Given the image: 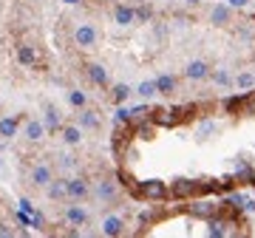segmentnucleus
<instances>
[{
    "label": "nucleus",
    "instance_id": "412c9836",
    "mask_svg": "<svg viewBox=\"0 0 255 238\" xmlns=\"http://www.w3.org/2000/svg\"><path fill=\"white\" fill-rule=\"evenodd\" d=\"M230 17V12L224 9V6H219V9H213V20H227Z\"/></svg>",
    "mask_w": 255,
    "mask_h": 238
},
{
    "label": "nucleus",
    "instance_id": "f8f14e48",
    "mask_svg": "<svg viewBox=\"0 0 255 238\" xmlns=\"http://www.w3.org/2000/svg\"><path fill=\"white\" fill-rule=\"evenodd\" d=\"M156 91L173 94V91H176V80H173V77H159V80H156Z\"/></svg>",
    "mask_w": 255,
    "mask_h": 238
},
{
    "label": "nucleus",
    "instance_id": "dca6fc26",
    "mask_svg": "<svg viewBox=\"0 0 255 238\" xmlns=\"http://www.w3.org/2000/svg\"><path fill=\"white\" fill-rule=\"evenodd\" d=\"M49 196L54 199V202H60V199H66L68 193H66V185H60V182H54V185L49 187Z\"/></svg>",
    "mask_w": 255,
    "mask_h": 238
},
{
    "label": "nucleus",
    "instance_id": "6ab92c4d",
    "mask_svg": "<svg viewBox=\"0 0 255 238\" xmlns=\"http://www.w3.org/2000/svg\"><path fill=\"white\" fill-rule=\"evenodd\" d=\"M46 122H49V128H57V125H60V114H57V108H49V117H46Z\"/></svg>",
    "mask_w": 255,
    "mask_h": 238
},
{
    "label": "nucleus",
    "instance_id": "393cba45",
    "mask_svg": "<svg viewBox=\"0 0 255 238\" xmlns=\"http://www.w3.org/2000/svg\"><path fill=\"white\" fill-rule=\"evenodd\" d=\"M253 182H255V170H253Z\"/></svg>",
    "mask_w": 255,
    "mask_h": 238
},
{
    "label": "nucleus",
    "instance_id": "2eb2a0df",
    "mask_svg": "<svg viewBox=\"0 0 255 238\" xmlns=\"http://www.w3.org/2000/svg\"><path fill=\"white\" fill-rule=\"evenodd\" d=\"M63 139H66L68 145H77V142L83 139V131H80V128H66V131H63Z\"/></svg>",
    "mask_w": 255,
    "mask_h": 238
},
{
    "label": "nucleus",
    "instance_id": "1a4fd4ad",
    "mask_svg": "<svg viewBox=\"0 0 255 238\" xmlns=\"http://www.w3.org/2000/svg\"><path fill=\"white\" fill-rule=\"evenodd\" d=\"M88 74H91V80H94L97 85H102V88L108 85V74H105V68L102 66H88Z\"/></svg>",
    "mask_w": 255,
    "mask_h": 238
},
{
    "label": "nucleus",
    "instance_id": "20e7f679",
    "mask_svg": "<svg viewBox=\"0 0 255 238\" xmlns=\"http://www.w3.org/2000/svg\"><path fill=\"white\" fill-rule=\"evenodd\" d=\"M32 182H34L37 187L51 185V168H49V165H34V170H32Z\"/></svg>",
    "mask_w": 255,
    "mask_h": 238
},
{
    "label": "nucleus",
    "instance_id": "4be33fe9",
    "mask_svg": "<svg viewBox=\"0 0 255 238\" xmlns=\"http://www.w3.org/2000/svg\"><path fill=\"white\" fill-rule=\"evenodd\" d=\"M128 94H131V91H128L125 85H119V88H117V94H114V100L122 102V100H128Z\"/></svg>",
    "mask_w": 255,
    "mask_h": 238
},
{
    "label": "nucleus",
    "instance_id": "f257e3e1",
    "mask_svg": "<svg viewBox=\"0 0 255 238\" xmlns=\"http://www.w3.org/2000/svg\"><path fill=\"white\" fill-rule=\"evenodd\" d=\"M74 40H77V43H80L83 49H91V46L97 43V29H94L91 23H83V26H80V29L74 32Z\"/></svg>",
    "mask_w": 255,
    "mask_h": 238
},
{
    "label": "nucleus",
    "instance_id": "5701e85b",
    "mask_svg": "<svg viewBox=\"0 0 255 238\" xmlns=\"http://www.w3.org/2000/svg\"><path fill=\"white\" fill-rule=\"evenodd\" d=\"M238 85H244V88H247V85H253V77H250V74H244V77H238Z\"/></svg>",
    "mask_w": 255,
    "mask_h": 238
},
{
    "label": "nucleus",
    "instance_id": "9b49d317",
    "mask_svg": "<svg viewBox=\"0 0 255 238\" xmlns=\"http://www.w3.org/2000/svg\"><path fill=\"white\" fill-rule=\"evenodd\" d=\"M187 77H190V80L207 77V66H204V63H190V66H187Z\"/></svg>",
    "mask_w": 255,
    "mask_h": 238
},
{
    "label": "nucleus",
    "instance_id": "aec40b11",
    "mask_svg": "<svg viewBox=\"0 0 255 238\" xmlns=\"http://www.w3.org/2000/svg\"><path fill=\"white\" fill-rule=\"evenodd\" d=\"M83 125H85V128H97L100 122H97V117H94V114H83Z\"/></svg>",
    "mask_w": 255,
    "mask_h": 238
},
{
    "label": "nucleus",
    "instance_id": "f03ea898",
    "mask_svg": "<svg viewBox=\"0 0 255 238\" xmlns=\"http://www.w3.org/2000/svg\"><path fill=\"white\" fill-rule=\"evenodd\" d=\"M66 193L74 199V202H80V199L88 196V185H85L83 179H68L66 182Z\"/></svg>",
    "mask_w": 255,
    "mask_h": 238
},
{
    "label": "nucleus",
    "instance_id": "a211bd4d",
    "mask_svg": "<svg viewBox=\"0 0 255 238\" xmlns=\"http://www.w3.org/2000/svg\"><path fill=\"white\" fill-rule=\"evenodd\" d=\"M139 94H142V97H153V94H156V83H142L139 85Z\"/></svg>",
    "mask_w": 255,
    "mask_h": 238
},
{
    "label": "nucleus",
    "instance_id": "0eeeda50",
    "mask_svg": "<svg viewBox=\"0 0 255 238\" xmlns=\"http://www.w3.org/2000/svg\"><path fill=\"white\" fill-rule=\"evenodd\" d=\"M43 134H46V125H43V122H37V119L26 122V139H32V142H40V139H43Z\"/></svg>",
    "mask_w": 255,
    "mask_h": 238
},
{
    "label": "nucleus",
    "instance_id": "ddd939ff",
    "mask_svg": "<svg viewBox=\"0 0 255 238\" xmlns=\"http://www.w3.org/2000/svg\"><path fill=\"white\" fill-rule=\"evenodd\" d=\"M142 193H145V196H151V199H162V196H165V187L159 185V182H151V185L142 187Z\"/></svg>",
    "mask_w": 255,
    "mask_h": 238
},
{
    "label": "nucleus",
    "instance_id": "423d86ee",
    "mask_svg": "<svg viewBox=\"0 0 255 238\" xmlns=\"http://www.w3.org/2000/svg\"><path fill=\"white\" fill-rule=\"evenodd\" d=\"M66 219L71 221V224H77V227H83V224H88V213H85L83 207H77V204H68Z\"/></svg>",
    "mask_w": 255,
    "mask_h": 238
},
{
    "label": "nucleus",
    "instance_id": "9d476101",
    "mask_svg": "<svg viewBox=\"0 0 255 238\" xmlns=\"http://www.w3.org/2000/svg\"><path fill=\"white\" fill-rule=\"evenodd\" d=\"M17 57H20V63H23V66H34V63H37V51L29 49V46H23V49L17 51Z\"/></svg>",
    "mask_w": 255,
    "mask_h": 238
},
{
    "label": "nucleus",
    "instance_id": "6e6552de",
    "mask_svg": "<svg viewBox=\"0 0 255 238\" xmlns=\"http://www.w3.org/2000/svg\"><path fill=\"white\" fill-rule=\"evenodd\" d=\"M17 117H6V119H0V136L3 139H12V136L17 134Z\"/></svg>",
    "mask_w": 255,
    "mask_h": 238
},
{
    "label": "nucleus",
    "instance_id": "f3484780",
    "mask_svg": "<svg viewBox=\"0 0 255 238\" xmlns=\"http://www.w3.org/2000/svg\"><path fill=\"white\" fill-rule=\"evenodd\" d=\"M68 100H71L74 108H85V94H83V91H71V94H68Z\"/></svg>",
    "mask_w": 255,
    "mask_h": 238
},
{
    "label": "nucleus",
    "instance_id": "7ed1b4c3",
    "mask_svg": "<svg viewBox=\"0 0 255 238\" xmlns=\"http://www.w3.org/2000/svg\"><path fill=\"white\" fill-rule=\"evenodd\" d=\"M122 230H125V221L119 219V216H108V219L102 221V233L105 236H122Z\"/></svg>",
    "mask_w": 255,
    "mask_h": 238
},
{
    "label": "nucleus",
    "instance_id": "39448f33",
    "mask_svg": "<svg viewBox=\"0 0 255 238\" xmlns=\"http://www.w3.org/2000/svg\"><path fill=\"white\" fill-rule=\"evenodd\" d=\"M94 196H97L100 202H114V199H117V187H114V182H100L97 190H94Z\"/></svg>",
    "mask_w": 255,
    "mask_h": 238
},
{
    "label": "nucleus",
    "instance_id": "b1692460",
    "mask_svg": "<svg viewBox=\"0 0 255 238\" xmlns=\"http://www.w3.org/2000/svg\"><path fill=\"white\" fill-rule=\"evenodd\" d=\"M230 3H233V6H241V3H244V0H230Z\"/></svg>",
    "mask_w": 255,
    "mask_h": 238
},
{
    "label": "nucleus",
    "instance_id": "4468645a",
    "mask_svg": "<svg viewBox=\"0 0 255 238\" xmlns=\"http://www.w3.org/2000/svg\"><path fill=\"white\" fill-rule=\"evenodd\" d=\"M134 9H125V6H119L117 9V23L119 26H128V23H134Z\"/></svg>",
    "mask_w": 255,
    "mask_h": 238
}]
</instances>
